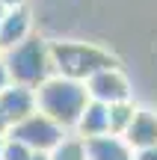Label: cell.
I'll return each instance as SVG.
<instances>
[{
    "label": "cell",
    "instance_id": "1",
    "mask_svg": "<svg viewBox=\"0 0 157 160\" xmlns=\"http://www.w3.org/2000/svg\"><path fill=\"white\" fill-rule=\"evenodd\" d=\"M86 104H89V92H86V83L83 80L51 74L45 83L36 86V107H39V113L53 119L68 133L74 131V125L83 116Z\"/></svg>",
    "mask_w": 157,
    "mask_h": 160
},
{
    "label": "cell",
    "instance_id": "2",
    "mask_svg": "<svg viewBox=\"0 0 157 160\" xmlns=\"http://www.w3.org/2000/svg\"><path fill=\"white\" fill-rule=\"evenodd\" d=\"M51 62L53 74H62L71 80H86L101 68H113L119 59L113 57L107 48L95 45V42H77V39H59L51 42Z\"/></svg>",
    "mask_w": 157,
    "mask_h": 160
},
{
    "label": "cell",
    "instance_id": "3",
    "mask_svg": "<svg viewBox=\"0 0 157 160\" xmlns=\"http://www.w3.org/2000/svg\"><path fill=\"white\" fill-rule=\"evenodd\" d=\"M3 65L9 71L12 83L21 86H39L53 74V62H51V42L42 36H27L24 42H18L15 48L0 53Z\"/></svg>",
    "mask_w": 157,
    "mask_h": 160
},
{
    "label": "cell",
    "instance_id": "4",
    "mask_svg": "<svg viewBox=\"0 0 157 160\" xmlns=\"http://www.w3.org/2000/svg\"><path fill=\"white\" fill-rule=\"evenodd\" d=\"M6 137L21 139L24 145H30V148L39 151V154H51V151L56 148L65 137H68V131H65V128H59L53 119H47L45 113H39V110H36L33 116L15 122V125L9 128V133H6Z\"/></svg>",
    "mask_w": 157,
    "mask_h": 160
},
{
    "label": "cell",
    "instance_id": "5",
    "mask_svg": "<svg viewBox=\"0 0 157 160\" xmlns=\"http://www.w3.org/2000/svg\"><path fill=\"white\" fill-rule=\"evenodd\" d=\"M83 83H86L89 98H92V101H101V104L130 101V95H134V89H130V80L125 77V71L119 68V65L95 71V74H92V77H86Z\"/></svg>",
    "mask_w": 157,
    "mask_h": 160
},
{
    "label": "cell",
    "instance_id": "6",
    "mask_svg": "<svg viewBox=\"0 0 157 160\" xmlns=\"http://www.w3.org/2000/svg\"><path fill=\"white\" fill-rule=\"evenodd\" d=\"M36 89L33 86H21V83H6L0 89V113L9 119V125L27 119V116L36 113Z\"/></svg>",
    "mask_w": 157,
    "mask_h": 160
},
{
    "label": "cell",
    "instance_id": "7",
    "mask_svg": "<svg viewBox=\"0 0 157 160\" xmlns=\"http://www.w3.org/2000/svg\"><path fill=\"white\" fill-rule=\"evenodd\" d=\"M27 36H33V18H30L27 6H12V9H6V15L0 18V53L15 48L18 42H24Z\"/></svg>",
    "mask_w": 157,
    "mask_h": 160
},
{
    "label": "cell",
    "instance_id": "8",
    "mask_svg": "<svg viewBox=\"0 0 157 160\" xmlns=\"http://www.w3.org/2000/svg\"><path fill=\"white\" fill-rule=\"evenodd\" d=\"M125 142L130 145L134 151H142V148H151L157 145V113L154 110H145V107H136L134 119H130L128 131L122 133Z\"/></svg>",
    "mask_w": 157,
    "mask_h": 160
},
{
    "label": "cell",
    "instance_id": "9",
    "mask_svg": "<svg viewBox=\"0 0 157 160\" xmlns=\"http://www.w3.org/2000/svg\"><path fill=\"white\" fill-rule=\"evenodd\" d=\"M83 145H86V160H134V154H136L125 142V137H116V133L83 139Z\"/></svg>",
    "mask_w": 157,
    "mask_h": 160
},
{
    "label": "cell",
    "instance_id": "10",
    "mask_svg": "<svg viewBox=\"0 0 157 160\" xmlns=\"http://www.w3.org/2000/svg\"><path fill=\"white\" fill-rule=\"evenodd\" d=\"M71 133L80 137V139H92V137H104V133H110V107L89 98L86 110H83V116L77 119V125H74Z\"/></svg>",
    "mask_w": 157,
    "mask_h": 160
},
{
    "label": "cell",
    "instance_id": "11",
    "mask_svg": "<svg viewBox=\"0 0 157 160\" xmlns=\"http://www.w3.org/2000/svg\"><path fill=\"white\" fill-rule=\"evenodd\" d=\"M107 107H110V133L122 137V133L128 131V125H130V119H134V113H136L134 98H130V101H119V104H107Z\"/></svg>",
    "mask_w": 157,
    "mask_h": 160
},
{
    "label": "cell",
    "instance_id": "12",
    "mask_svg": "<svg viewBox=\"0 0 157 160\" xmlns=\"http://www.w3.org/2000/svg\"><path fill=\"white\" fill-rule=\"evenodd\" d=\"M51 160H86V145H83L80 137L68 133V137L51 151Z\"/></svg>",
    "mask_w": 157,
    "mask_h": 160
},
{
    "label": "cell",
    "instance_id": "13",
    "mask_svg": "<svg viewBox=\"0 0 157 160\" xmlns=\"http://www.w3.org/2000/svg\"><path fill=\"white\" fill-rule=\"evenodd\" d=\"M36 151L30 145H24L21 139L3 137V145H0V160H33Z\"/></svg>",
    "mask_w": 157,
    "mask_h": 160
},
{
    "label": "cell",
    "instance_id": "14",
    "mask_svg": "<svg viewBox=\"0 0 157 160\" xmlns=\"http://www.w3.org/2000/svg\"><path fill=\"white\" fill-rule=\"evenodd\" d=\"M134 160H157V145H151V148H142V151H136Z\"/></svg>",
    "mask_w": 157,
    "mask_h": 160
},
{
    "label": "cell",
    "instance_id": "15",
    "mask_svg": "<svg viewBox=\"0 0 157 160\" xmlns=\"http://www.w3.org/2000/svg\"><path fill=\"white\" fill-rule=\"evenodd\" d=\"M9 83V71H6V65H3V57H0V89Z\"/></svg>",
    "mask_w": 157,
    "mask_h": 160
},
{
    "label": "cell",
    "instance_id": "16",
    "mask_svg": "<svg viewBox=\"0 0 157 160\" xmlns=\"http://www.w3.org/2000/svg\"><path fill=\"white\" fill-rule=\"evenodd\" d=\"M9 128H12V125H9V119H6V116L0 113V139H3L6 133H9Z\"/></svg>",
    "mask_w": 157,
    "mask_h": 160
},
{
    "label": "cell",
    "instance_id": "17",
    "mask_svg": "<svg viewBox=\"0 0 157 160\" xmlns=\"http://www.w3.org/2000/svg\"><path fill=\"white\" fill-rule=\"evenodd\" d=\"M0 3H3L6 9H12V6H24V0H0Z\"/></svg>",
    "mask_w": 157,
    "mask_h": 160
},
{
    "label": "cell",
    "instance_id": "18",
    "mask_svg": "<svg viewBox=\"0 0 157 160\" xmlns=\"http://www.w3.org/2000/svg\"><path fill=\"white\" fill-rule=\"evenodd\" d=\"M33 160H51V154H39V151H36V154H33Z\"/></svg>",
    "mask_w": 157,
    "mask_h": 160
},
{
    "label": "cell",
    "instance_id": "19",
    "mask_svg": "<svg viewBox=\"0 0 157 160\" xmlns=\"http://www.w3.org/2000/svg\"><path fill=\"white\" fill-rule=\"evenodd\" d=\"M3 15H6V6H3V3H0V18H3Z\"/></svg>",
    "mask_w": 157,
    "mask_h": 160
},
{
    "label": "cell",
    "instance_id": "20",
    "mask_svg": "<svg viewBox=\"0 0 157 160\" xmlns=\"http://www.w3.org/2000/svg\"><path fill=\"white\" fill-rule=\"evenodd\" d=\"M0 145H3V139H0Z\"/></svg>",
    "mask_w": 157,
    "mask_h": 160
}]
</instances>
